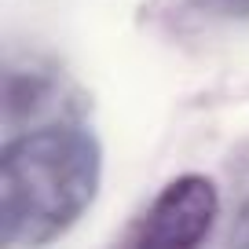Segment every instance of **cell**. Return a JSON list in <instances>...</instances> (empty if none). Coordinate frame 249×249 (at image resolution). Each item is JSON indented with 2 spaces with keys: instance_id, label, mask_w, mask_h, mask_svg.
<instances>
[{
  "instance_id": "1",
  "label": "cell",
  "mask_w": 249,
  "mask_h": 249,
  "mask_svg": "<svg viewBox=\"0 0 249 249\" xmlns=\"http://www.w3.org/2000/svg\"><path fill=\"white\" fill-rule=\"evenodd\" d=\"M103 150L81 124H44L11 136L0 154V227L8 246L62 238L95 202Z\"/></svg>"
},
{
  "instance_id": "3",
  "label": "cell",
  "mask_w": 249,
  "mask_h": 249,
  "mask_svg": "<svg viewBox=\"0 0 249 249\" xmlns=\"http://www.w3.org/2000/svg\"><path fill=\"white\" fill-rule=\"evenodd\" d=\"M209 8L224 11V15H238V18H249V0H205Z\"/></svg>"
},
{
  "instance_id": "4",
  "label": "cell",
  "mask_w": 249,
  "mask_h": 249,
  "mask_svg": "<svg viewBox=\"0 0 249 249\" xmlns=\"http://www.w3.org/2000/svg\"><path fill=\"white\" fill-rule=\"evenodd\" d=\"M238 220H242V224H238V238L249 246V198H246V205H242V216Z\"/></svg>"
},
{
  "instance_id": "2",
  "label": "cell",
  "mask_w": 249,
  "mask_h": 249,
  "mask_svg": "<svg viewBox=\"0 0 249 249\" xmlns=\"http://www.w3.org/2000/svg\"><path fill=\"white\" fill-rule=\"evenodd\" d=\"M220 216V195L209 176L187 172L161 187V195L147 205L132 231L140 249H191L209 238Z\"/></svg>"
}]
</instances>
